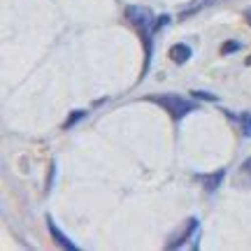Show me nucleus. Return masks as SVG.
<instances>
[{
	"label": "nucleus",
	"instance_id": "obj_12",
	"mask_svg": "<svg viewBox=\"0 0 251 251\" xmlns=\"http://www.w3.org/2000/svg\"><path fill=\"white\" fill-rule=\"evenodd\" d=\"M244 19H247V24L251 26V7H247L244 9Z\"/></svg>",
	"mask_w": 251,
	"mask_h": 251
},
{
	"label": "nucleus",
	"instance_id": "obj_2",
	"mask_svg": "<svg viewBox=\"0 0 251 251\" xmlns=\"http://www.w3.org/2000/svg\"><path fill=\"white\" fill-rule=\"evenodd\" d=\"M144 100L158 105L161 109H165V112L172 117V121H181L186 114H191L193 109H198L196 102H191L188 98L177 96V93H156V96H147Z\"/></svg>",
	"mask_w": 251,
	"mask_h": 251
},
{
	"label": "nucleus",
	"instance_id": "obj_13",
	"mask_svg": "<svg viewBox=\"0 0 251 251\" xmlns=\"http://www.w3.org/2000/svg\"><path fill=\"white\" fill-rule=\"evenodd\" d=\"M247 65H251V56H249V58H247Z\"/></svg>",
	"mask_w": 251,
	"mask_h": 251
},
{
	"label": "nucleus",
	"instance_id": "obj_8",
	"mask_svg": "<svg viewBox=\"0 0 251 251\" xmlns=\"http://www.w3.org/2000/svg\"><path fill=\"white\" fill-rule=\"evenodd\" d=\"M240 175H242V177H247V181H249V186H251V158H247V161L242 163V168H240Z\"/></svg>",
	"mask_w": 251,
	"mask_h": 251
},
{
	"label": "nucleus",
	"instance_id": "obj_7",
	"mask_svg": "<svg viewBox=\"0 0 251 251\" xmlns=\"http://www.w3.org/2000/svg\"><path fill=\"white\" fill-rule=\"evenodd\" d=\"M237 124H240V130H242L244 137H251V112L247 114H240V117H233Z\"/></svg>",
	"mask_w": 251,
	"mask_h": 251
},
{
	"label": "nucleus",
	"instance_id": "obj_3",
	"mask_svg": "<svg viewBox=\"0 0 251 251\" xmlns=\"http://www.w3.org/2000/svg\"><path fill=\"white\" fill-rule=\"evenodd\" d=\"M198 230V219L196 216H191V219H186L184 221V226H181L177 233L170 237V242L165 244V249H179V247H184V244L191 240V235Z\"/></svg>",
	"mask_w": 251,
	"mask_h": 251
},
{
	"label": "nucleus",
	"instance_id": "obj_5",
	"mask_svg": "<svg viewBox=\"0 0 251 251\" xmlns=\"http://www.w3.org/2000/svg\"><path fill=\"white\" fill-rule=\"evenodd\" d=\"M191 56H193V49L188 45H184V42H177V45L170 47V58L177 65H184V63L191 61Z\"/></svg>",
	"mask_w": 251,
	"mask_h": 251
},
{
	"label": "nucleus",
	"instance_id": "obj_1",
	"mask_svg": "<svg viewBox=\"0 0 251 251\" xmlns=\"http://www.w3.org/2000/svg\"><path fill=\"white\" fill-rule=\"evenodd\" d=\"M126 17L128 21L137 28V33L142 37V47H144V65H142V77L149 72V61H151V51H153V35H156V17L147 7L140 5H130L126 7Z\"/></svg>",
	"mask_w": 251,
	"mask_h": 251
},
{
	"label": "nucleus",
	"instance_id": "obj_10",
	"mask_svg": "<svg viewBox=\"0 0 251 251\" xmlns=\"http://www.w3.org/2000/svg\"><path fill=\"white\" fill-rule=\"evenodd\" d=\"M191 96H193V98H200V100H212V102H216V96H212V93H202V91H193Z\"/></svg>",
	"mask_w": 251,
	"mask_h": 251
},
{
	"label": "nucleus",
	"instance_id": "obj_9",
	"mask_svg": "<svg viewBox=\"0 0 251 251\" xmlns=\"http://www.w3.org/2000/svg\"><path fill=\"white\" fill-rule=\"evenodd\" d=\"M237 49H240V42H226V45L221 47V54L228 56L230 51H237Z\"/></svg>",
	"mask_w": 251,
	"mask_h": 251
},
{
	"label": "nucleus",
	"instance_id": "obj_4",
	"mask_svg": "<svg viewBox=\"0 0 251 251\" xmlns=\"http://www.w3.org/2000/svg\"><path fill=\"white\" fill-rule=\"evenodd\" d=\"M47 228H49V233H51V237L56 240V244H58V247H63V249H68V251H77V249H79V247L72 242L68 235L58 230V226L54 224V219H51V216H47Z\"/></svg>",
	"mask_w": 251,
	"mask_h": 251
},
{
	"label": "nucleus",
	"instance_id": "obj_11",
	"mask_svg": "<svg viewBox=\"0 0 251 251\" xmlns=\"http://www.w3.org/2000/svg\"><path fill=\"white\" fill-rule=\"evenodd\" d=\"M81 117H84V112H75V114H72V117L68 119V121H65V130H68V128H70V126L75 124V121H79Z\"/></svg>",
	"mask_w": 251,
	"mask_h": 251
},
{
	"label": "nucleus",
	"instance_id": "obj_14",
	"mask_svg": "<svg viewBox=\"0 0 251 251\" xmlns=\"http://www.w3.org/2000/svg\"><path fill=\"white\" fill-rule=\"evenodd\" d=\"M209 2H214V0H209Z\"/></svg>",
	"mask_w": 251,
	"mask_h": 251
},
{
	"label": "nucleus",
	"instance_id": "obj_6",
	"mask_svg": "<svg viewBox=\"0 0 251 251\" xmlns=\"http://www.w3.org/2000/svg\"><path fill=\"white\" fill-rule=\"evenodd\" d=\"M224 177H226V172L219 170V172H214V175H198L196 179L202 184V188H205V191H209V193H212V191H216V188H219V184L224 181Z\"/></svg>",
	"mask_w": 251,
	"mask_h": 251
}]
</instances>
